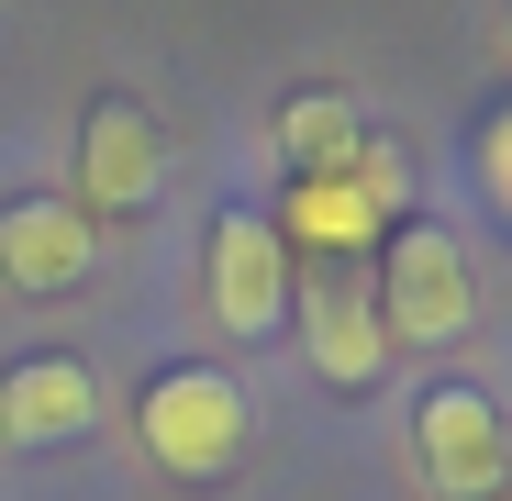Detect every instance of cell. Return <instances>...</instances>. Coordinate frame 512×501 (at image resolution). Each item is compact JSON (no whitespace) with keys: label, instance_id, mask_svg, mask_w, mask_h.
I'll list each match as a JSON object with an SVG mask.
<instances>
[{"label":"cell","instance_id":"6da1fadb","mask_svg":"<svg viewBox=\"0 0 512 501\" xmlns=\"http://www.w3.org/2000/svg\"><path fill=\"white\" fill-rule=\"evenodd\" d=\"M379 334L390 346H457L479 323V279H468V245L446 223H390L379 234Z\"/></svg>","mask_w":512,"mask_h":501},{"label":"cell","instance_id":"52a82bcc","mask_svg":"<svg viewBox=\"0 0 512 501\" xmlns=\"http://www.w3.org/2000/svg\"><path fill=\"white\" fill-rule=\"evenodd\" d=\"M156 112L145 101H101L90 112V134H78V201L90 212H134V201H156Z\"/></svg>","mask_w":512,"mask_h":501},{"label":"cell","instance_id":"ba28073f","mask_svg":"<svg viewBox=\"0 0 512 501\" xmlns=\"http://www.w3.org/2000/svg\"><path fill=\"white\" fill-rule=\"evenodd\" d=\"M0 279H12V290L90 279V223H78V201H12V212H0Z\"/></svg>","mask_w":512,"mask_h":501},{"label":"cell","instance_id":"3957f363","mask_svg":"<svg viewBox=\"0 0 512 501\" xmlns=\"http://www.w3.org/2000/svg\"><path fill=\"white\" fill-rule=\"evenodd\" d=\"M134 435H145V457H156L167 479H223V468L245 457V390H234L223 368L179 357V368H156V379L134 390Z\"/></svg>","mask_w":512,"mask_h":501},{"label":"cell","instance_id":"9c48e42d","mask_svg":"<svg viewBox=\"0 0 512 501\" xmlns=\"http://www.w3.org/2000/svg\"><path fill=\"white\" fill-rule=\"evenodd\" d=\"M290 323H301V357H312V379H334V390H368V379L390 368V334H379V312H368V301H346V290H312V301H290Z\"/></svg>","mask_w":512,"mask_h":501},{"label":"cell","instance_id":"7a4b0ae2","mask_svg":"<svg viewBox=\"0 0 512 501\" xmlns=\"http://www.w3.org/2000/svg\"><path fill=\"white\" fill-rule=\"evenodd\" d=\"M401 201H412V167H401V145H368L357 134V156L346 167H323V179H290V201H279V245H312V257H368V245L401 223Z\"/></svg>","mask_w":512,"mask_h":501},{"label":"cell","instance_id":"30bf717a","mask_svg":"<svg viewBox=\"0 0 512 501\" xmlns=\"http://www.w3.org/2000/svg\"><path fill=\"white\" fill-rule=\"evenodd\" d=\"M279 145H290V179H323V167L357 156V112L334 101V90H301V101L279 112Z\"/></svg>","mask_w":512,"mask_h":501},{"label":"cell","instance_id":"277c9868","mask_svg":"<svg viewBox=\"0 0 512 501\" xmlns=\"http://www.w3.org/2000/svg\"><path fill=\"white\" fill-rule=\"evenodd\" d=\"M212 323L245 334V346L290 323V245L256 223V212H223L212 223Z\"/></svg>","mask_w":512,"mask_h":501},{"label":"cell","instance_id":"5b68a950","mask_svg":"<svg viewBox=\"0 0 512 501\" xmlns=\"http://www.w3.org/2000/svg\"><path fill=\"white\" fill-rule=\"evenodd\" d=\"M412 446H423V490H446V501H490L501 490V412L490 390H423L412 412Z\"/></svg>","mask_w":512,"mask_h":501},{"label":"cell","instance_id":"8992f818","mask_svg":"<svg viewBox=\"0 0 512 501\" xmlns=\"http://www.w3.org/2000/svg\"><path fill=\"white\" fill-rule=\"evenodd\" d=\"M101 424V390H90V368H78V357H12V368H0V435H12V446H78V435H90Z\"/></svg>","mask_w":512,"mask_h":501}]
</instances>
